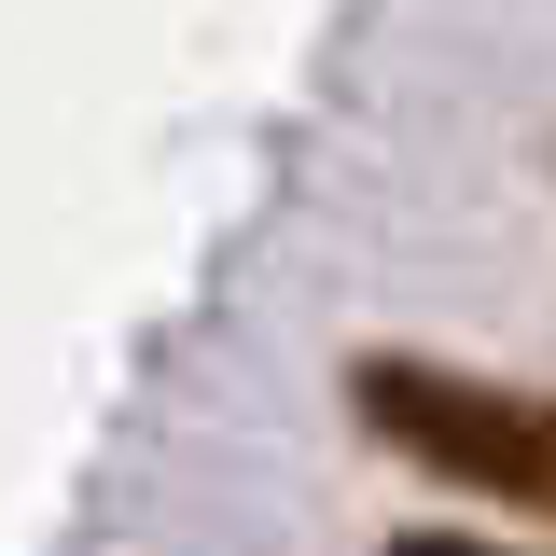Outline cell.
Listing matches in <instances>:
<instances>
[{
    "mask_svg": "<svg viewBox=\"0 0 556 556\" xmlns=\"http://www.w3.org/2000/svg\"><path fill=\"white\" fill-rule=\"evenodd\" d=\"M348 404L376 445H404L431 473L486 486V501H515V515H543L556 529V404L529 390H486L459 362H417V348H376V362H348Z\"/></svg>",
    "mask_w": 556,
    "mask_h": 556,
    "instance_id": "cell-1",
    "label": "cell"
},
{
    "mask_svg": "<svg viewBox=\"0 0 556 556\" xmlns=\"http://www.w3.org/2000/svg\"><path fill=\"white\" fill-rule=\"evenodd\" d=\"M390 556H515V543H473V529H404Z\"/></svg>",
    "mask_w": 556,
    "mask_h": 556,
    "instance_id": "cell-2",
    "label": "cell"
}]
</instances>
